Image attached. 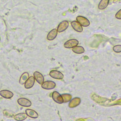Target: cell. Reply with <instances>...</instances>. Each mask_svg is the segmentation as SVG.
Segmentation results:
<instances>
[{
	"instance_id": "obj_1",
	"label": "cell",
	"mask_w": 121,
	"mask_h": 121,
	"mask_svg": "<svg viewBox=\"0 0 121 121\" xmlns=\"http://www.w3.org/2000/svg\"><path fill=\"white\" fill-rule=\"evenodd\" d=\"M56 86V83L50 80H47L45 82H43L41 84V87L46 90H51L53 89Z\"/></svg>"
},
{
	"instance_id": "obj_2",
	"label": "cell",
	"mask_w": 121,
	"mask_h": 121,
	"mask_svg": "<svg viewBox=\"0 0 121 121\" xmlns=\"http://www.w3.org/2000/svg\"><path fill=\"white\" fill-rule=\"evenodd\" d=\"M76 20L77 21H78L82 26L87 27L90 25V22L89 20L84 17L78 16L76 17Z\"/></svg>"
},
{
	"instance_id": "obj_3",
	"label": "cell",
	"mask_w": 121,
	"mask_h": 121,
	"mask_svg": "<svg viewBox=\"0 0 121 121\" xmlns=\"http://www.w3.org/2000/svg\"><path fill=\"white\" fill-rule=\"evenodd\" d=\"M78 44V41L75 39H71L66 41L64 44V47L66 48H72Z\"/></svg>"
},
{
	"instance_id": "obj_4",
	"label": "cell",
	"mask_w": 121,
	"mask_h": 121,
	"mask_svg": "<svg viewBox=\"0 0 121 121\" xmlns=\"http://www.w3.org/2000/svg\"><path fill=\"white\" fill-rule=\"evenodd\" d=\"M52 96L55 102L59 104H61L63 103V99L62 95L58 92L53 91L52 93Z\"/></svg>"
},
{
	"instance_id": "obj_5",
	"label": "cell",
	"mask_w": 121,
	"mask_h": 121,
	"mask_svg": "<svg viewBox=\"0 0 121 121\" xmlns=\"http://www.w3.org/2000/svg\"><path fill=\"white\" fill-rule=\"evenodd\" d=\"M69 26V23L67 20H64L61 22L57 27V31L59 33L65 31Z\"/></svg>"
},
{
	"instance_id": "obj_6",
	"label": "cell",
	"mask_w": 121,
	"mask_h": 121,
	"mask_svg": "<svg viewBox=\"0 0 121 121\" xmlns=\"http://www.w3.org/2000/svg\"><path fill=\"white\" fill-rule=\"evenodd\" d=\"M50 76L55 79H61L63 78V74L59 71L56 70H52L50 72Z\"/></svg>"
},
{
	"instance_id": "obj_7",
	"label": "cell",
	"mask_w": 121,
	"mask_h": 121,
	"mask_svg": "<svg viewBox=\"0 0 121 121\" xmlns=\"http://www.w3.org/2000/svg\"><path fill=\"white\" fill-rule=\"evenodd\" d=\"M17 102L19 105L24 107H29L32 104L31 102L25 98H20L17 100Z\"/></svg>"
},
{
	"instance_id": "obj_8",
	"label": "cell",
	"mask_w": 121,
	"mask_h": 121,
	"mask_svg": "<svg viewBox=\"0 0 121 121\" xmlns=\"http://www.w3.org/2000/svg\"><path fill=\"white\" fill-rule=\"evenodd\" d=\"M35 82L34 77L30 76L25 83V87L26 89H29L33 86Z\"/></svg>"
},
{
	"instance_id": "obj_9",
	"label": "cell",
	"mask_w": 121,
	"mask_h": 121,
	"mask_svg": "<svg viewBox=\"0 0 121 121\" xmlns=\"http://www.w3.org/2000/svg\"><path fill=\"white\" fill-rule=\"evenodd\" d=\"M34 77L35 80L39 84H42L44 82L43 76L38 71H35L34 73Z\"/></svg>"
},
{
	"instance_id": "obj_10",
	"label": "cell",
	"mask_w": 121,
	"mask_h": 121,
	"mask_svg": "<svg viewBox=\"0 0 121 121\" xmlns=\"http://www.w3.org/2000/svg\"><path fill=\"white\" fill-rule=\"evenodd\" d=\"M71 26L73 29L78 32H82L83 31L82 26L77 21H72Z\"/></svg>"
},
{
	"instance_id": "obj_11",
	"label": "cell",
	"mask_w": 121,
	"mask_h": 121,
	"mask_svg": "<svg viewBox=\"0 0 121 121\" xmlns=\"http://www.w3.org/2000/svg\"><path fill=\"white\" fill-rule=\"evenodd\" d=\"M0 95L6 99H10L13 96V93L8 90H2L0 91Z\"/></svg>"
},
{
	"instance_id": "obj_12",
	"label": "cell",
	"mask_w": 121,
	"mask_h": 121,
	"mask_svg": "<svg viewBox=\"0 0 121 121\" xmlns=\"http://www.w3.org/2000/svg\"><path fill=\"white\" fill-rule=\"evenodd\" d=\"M58 34L57 30L56 29H53L51 30L47 35V39L49 41H52L54 40L57 36Z\"/></svg>"
},
{
	"instance_id": "obj_13",
	"label": "cell",
	"mask_w": 121,
	"mask_h": 121,
	"mask_svg": "<svg viewBox=\"0 0 121 121\" xmlns=\"http://www.w3.org/2000/svg\"><path fill=\"white\" fill-rule=\"evenodd\" d=\"M26 115L29 116V117H31L32 118H37L38 117V114L35 111L30 109H27L26 110Z\"/></svg>"
},
{
	"instance_id": "obj_14",
	"label": "cell",
	"mask_w": 121,
	"mask_h": 121,
	"mask_svg": "<svg viewBox=\"0 0 121 121\" xmlns=\"http://www.w3.org/2000/svg\"><path fill=\"white\" fill-rule=\"evenodd\" d=\"M27 117V115H26V113L24 112H21V113H19L16 114L14 116V118L16 121H21L25 120L26 119Z\"/></svg>"
},
{
	"instance_id": "obj_15",
	"label": "cell",
	"mask_w": 121,
	"mask_h": 121,
	"mask_svg": "<svg viewBox=\"0 0 121 121\" xmlns=\"http://www.w3.org/2000/svg\"><path fill=\"white\" fill-rule=\"evenodd\" d=\"M80 103V99L79 98L75 97L69 102V106L70 108L75 107L79 104Z\"/></svg>"
},
{
	"instance_id": "obj_16",
	"label": "cell",
	"mask_w": 121,
	"mask_h": 121,
	"mask_svg": "<svg viewBox=\"0 0 121 121\" xmlns=\"http://www.w3.org/2000/svg\"><path fill=\"white\" fill-rule=\"evenodd\" d=\"M110 0H101L98 4V9L103 10L105 9L108 6Z\"/></svg>"
},
{
	"instance_id": "obj_17",
	"label": "cell",
	"mask_w": 121,
	"mask_h": 121,
	"mask_svg": "<svg viewBox=\"0 0 121 121\" xmlns=\"http://www.w3.org/2000/svg\"><path fill=\"white\" fill-rule=\"evenodd\" d=\"M72 51L77 54H81L85 52L84 48L81 46H76L72 48Z\"/></svg>"
},
{
	"instance_id": "obj_18",
	"label": "cell",
	"mask_w": 121,
	"mask_h": 121,
	"mask_svg": "<svg viewBox=\"0 0 121 121\" xmlns=\"http://www.w3.org/2000/svg\"><path fill=\"white\" fill-rule=\"evenodd\" d=\"M28 78H29V74L27 72H25L23 73L20 78L19 81V83L21 85L25 84V82Z\"/></svg>"
},
{
	"instance_id": "obj_19",
	"label": "cell",
	"mask_w": 121,
	"mask_h": 121,
	"mask_svg": "<svg viewBox=\"0 0 121 121\" xmlns=\"http://www.w3.org/2000/svg\"><path fill=\"white\" fill-rule=\"evenodd\" d=\"M62 96L63 99V103L69 102L71 98V95L69 94H63Z\"/></svg>"
},
{
	"instance_id": "obj_20",
	"label": "cell",
	"mask_w": 121,
	"mask_h": 121,
	"mask_svg": "<svg viewBox=\"0 0 121 121\" xmlns=\"http://www.w3.org/2000/svg\"><path fill=\"white\" fill-rule=\"evenodd\" d=\"M113 50L117 53L121 52V45H116L113 47Z\"/></svg>"
},
{
	"instance_id": "obj_21",
	"label": "cell",
	"mask_w": 121,
	"mask_h": 121,
	"mask_svg": "<svg viewBox=\"0 0 121 121\" xmlns=\"http://www.w3.org/2000/svg\"><path fill=\"white\" fill-rule=\"evenodd\" d=\"M3 112V114L7 117L12 118L14 116V113H11V112H9L8 110H4Z\"/></svg>"
},
{
	"instance_id": "obj_22",
	"label": "cell",
	"mask_w": 121,
	"mask_h": 121,
	"mask_svg": "<svg viewBox=\"0 0 121 121\" xmlns=\"http://www.w3.org/2000/svg\"><path fill=\"white\" fill-rule=\"evenodd\" d=\"M115 17L118 19H121V9L116 13Z\"/></svg>"
},
{
	"instance_id": "obj_23",
	"label": "cell",
	"mask_w": 121,
	"mask_h": 121,
	"mask_svg": "<svg viewBox=\"0 0 121 121\" xmlns=\"http://www.w3.org/2000/svg\"></svg>"
}]
</instances>
